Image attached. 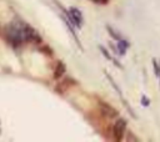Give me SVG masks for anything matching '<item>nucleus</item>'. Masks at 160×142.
Returning a JSON list of instances; mask_svg holds the SVG:
<instances>
[{
    "label": "nucleus",
    "mask_w": 160,
    "mask_h": 142,
    "mask_svg": "<svg viewBox=\"0 0 160 142\" xmlns=\"http://www.w3.org/2000/svg\"><path fill=\"white\" fill-rule=\"evenodd\" d=\"M6 39L14 46H19L24 42H39L41 39L39 34L28 24L14 20L6 27Z\"/></svg>",
    "instance_id": "obj_1"
},
{
    "label": "nucleus",
    "mask_w": 160,
    "mask_h": 142,
    "mask_svg": "<svg viewBox=\"0 0 160 142\" xmlns=\"http://www.w3.org/2000/svg\"><path fill=\"white\" fill-rule=\"evenodd\" d=\"M68 15H69V16H68L69 20H70L76 27H81L84 20H82V14H81V11H80L79 9H76V7H70Z\"/></svg>",
    "instance_id": "obj_2"
},
{
    "label": "nucleus",
    "mask_w": 160,
    "mask_h": 142,
    "mask_svg": "<svg viewBox=\"0 0 160 142\" xmlns=\"http://www.w3.org/2000/svg\"><path fill=\"white\" fill-rule=\"evenodd\" d=\"M125 128H126V122H125V120H122V118L118 120L116 123L114 125V136H115V138H116L118 141L122 138L124 132H125Z\"/></svg>",
    "instance_id": "obj_3"
},
{
    "label": "nucleus",
    "mask_w": 160,
    "mask_h": 142,
    "mask_svg": "<svg viewBox=\"0 0 160 142\" xmlns=\"http://www.w3.org/2000/svg\"><path fill=\"white\" fill-rule=\"evenodd\" d=\"M128 49H129V44H128V41L122 40V39L119 40V42H118V52H119L120 55H125Z\"/></svg>",
    "instance_id": "obj_4"
},
{
    "label": "nucleus",
    "mask_w": 160,
    "mask_h": 142,
    "mask_svg": "<svg viewBox=\"0 0 160 142\" xmlns=\"http://www.w3.org/2000/svg\"><path fill=\"white\" fill-rule=\"evenodd\" d=\"M64 72H65V66H64V64H62V62H59L58 69H56V71H55V77H56V78L61 77Z\"/></svg>",
    "instance_id": "obj_5"
},
{
    "label": "nucleus",
    "mask_w": 160,
    "mask_h": 142,
    "mask_svg": "<svg viewBox=\"0 0 160 142\" xmlns=\"http://www.w3.org/2000/svg\"><path fill=\"white\" fill-rule=\"evenodd\" d=\"M106 30L111 34V36H112L115 40H118V41H119V40H121V36H120V35H119V34H118V32H116L111 26H109V25H108V26H106Z\"/></svg>",
    "instance_id": "obj_6"
},
{
    "label": "nucleus",
    "mask_w": 160,
    "mask_h": 142,
    "mask_svg": "<svg viewBox=\"0 0 160 142\" xmlns=\"http://www.w3.org/2000/svg\"><path fill=\"white\" fill-rule=\"evenodd\" d=\"M141 102H142V105H144V106H148V105L150 103V101H149V100H148L145 96H142V98H141Z\"/></svg>",
    "instance_id": "obj_7"
},
{
    "label": "nucleus",
    "mask_w": 160,
    "mask_h": 142,
    "mask_svg": "<svg viewBox=\"0 0 160 142\" xmlns=\"http://www.w3.org/2000/svg\"><path fill=\"white\" fill-rule=\"evenodd\" d=\"M94 1H102V0H94Z\"/></svg>",
    "instance_id": "obj_8"
}]
</instances>
